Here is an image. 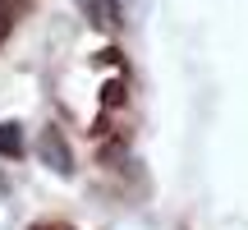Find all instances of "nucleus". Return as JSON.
I'll list each match as a JSON object with an SVG mask.
<instances>
[{
    "instance_id": "f257e3e1",
    "label": "nucleus",
    "mask_w": 248,
    "mask_h": 230,
    "mask_svg": "<svg viewBox=\"0 0 248 230\" xmlns=\"http://www.w3.org/2000/svg\"><path fill=\"white\" fill-rule=\"evenodd\" d=\"M37 148H42V157L51 161L55 175H69V170H74V161H69V152H64V143H60V133H55V129H46Z\"/></svg>"
},
{
    "instance_id": "f03ea898",
    "label": "nucleus",
    "mask_w": 248,
    "mask_h": 230,
    "mask_svg": "<svg viewBox=\"0 0 248 230\" xmlns=\"http://www.w3.org/2000/svg\"><path fill=\"white\" fill-rule=\"evenodd\" d=\"M0 152H9V157H18V152H23V138H18V124H0Z\"/></svg>"
}]
</instances>
